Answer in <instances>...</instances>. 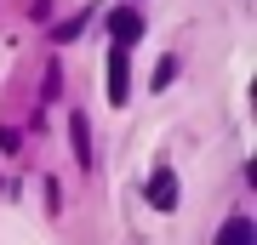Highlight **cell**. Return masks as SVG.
<instances>
[{
  "instance_id": "5b68a950",
  "label": "cell",
  "mask_w": 257,
  "mask_h": 245,
  "mask_svg": "<svg viewBox=\"0 0 257 245\" xmlns=\"http://www.w3.org/2000/svg\"><path fill=\"white\" fill-rule=\"evenodd\" d=\"M69 137H74V160H80V165H92V131H86V120H80V114L69 120Z\"/></svg>"
},
{
  "instance_id": "6da1fadb",
  "label": "cell",
  "mask_w": 257,
  "mask_h": 245,
  "mask_svg": "<svg viewBox=\"0 0 257 245\" xmlns=\"http://www.w3.org/2000/svg\"><path fill=\"white\" fill-rule=\"evenodd\" d=\"M126 97H132V69H126V46H114L109 52V103L126 109Z\"/></svg>"
},
{
  "instance_id": "7a4b0ae2",
  "label": "cell",
  "mask_w": 257,
  "mask_h": 245,
  "mask_svg": "<svg viewBox=\"0 0 257 245\" xmlns=\"http://www.w3.org/2000/svg\"><path fill=\"white\" fill-rule=\"evenodd\" d=\"M109 35H114V46H132L143 35V12H132V6H120L114 18H109Z\"/></svg>"
},
{
  "instance_id": "277c9868",
  "label": "cell",
  "mask_w": 257,
  "mask_h": 245,
  "mask_svg": "<svg viewBox=\"0 0 257 245\" xmlns=\"http://www.w3.org/2000/svg\"><path fill=\"white\" fill-rule=\"evenodd\" d=\"M251 239H257L251 217H229V222H223V234H217V245H251Z\"/></svg>"
},
{
  "instance_id": "8992f818",
  "label": "cell",
  "mask_w": 257,
  "mask_h": 245,
  "mask_svg": "<svg viewBox=\"0 0 257 245\" xmlns=\"http://www.w3.org/2000/svg\"><path fill=\"white\" fill-rule=\"evenodd\" d=\"M172 80H177V63H172V57H160V69H155V86L166 91V86H172Z\"/></svg>"
},
{
  "instance_id": "3957f363",
  "label": "cell",
  "mask_w": 257,
  "mask_h": 245,
  "mask_svg": "<svg viewBox=\"0 0 257 245\" xmlns=\"http://www.w3.org/2000/svg\"><path fill=\"white\" fill-rule=\"evenodd\" d=\"M149 205H155V211H172L177 205V177L172 171H155V177H149Z\"/></svg>"
}]
</instances>
